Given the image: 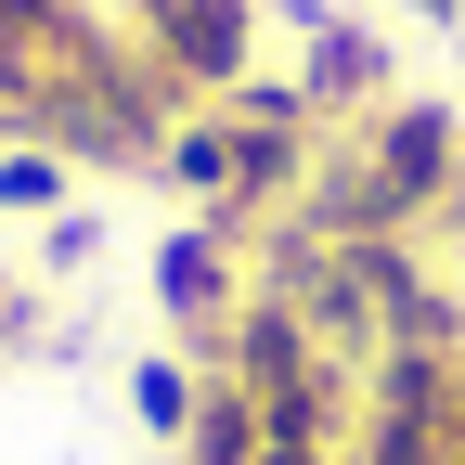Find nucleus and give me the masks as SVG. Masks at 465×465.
<instances>
[{"instance_id": "1", "label": "nucleus", "mask_w": 465, "mask_h": 465, "mask_svg": "<svg viewBox=\"0 0 465 465\" xmlns=\"http://www.w3.org/2000/svg\"><path fill=\"white\" fill-rule=\"evenodd\" d=\"M155 39L182 78H232L246 65V0H155Z\"/></svg>"}, {"instance_id": "2", "label": "nucleus", "mask_w": 465, "mask_h": 465, "mask_svg": "<svg viewBox=\"0 0 465 465\" xmlns=\"http://www.w3.org/2000/svg\"><path fill=\"white\" fill-rule=\"evenodd\" d=\"M182 440H194V465H259V440H272V427H259V401H246V388H207Z\"/></svg>"}, {"instance_id": "3", "label": "nucleus", "mask_w": 465, "mask_h": 465, "mask_svg": "<svg viewBox=\"0 0 465 465\" xmlns=\"http://www.w3.org/2000/svg\"><path fill=\"white\" fill-rule=\"evenodd\" d=\"M155 298L168 311H220V246H207V232H182V246L155 259Z\"/></svg>"}, {"instance_id": "4", "label": "nucleus", "mask_w": 465, "mask_h": 465, "mask_svg": "<svg viewBox=\"0 0 465 465\" xmlns=\"http://www.w3.org/2000/svg\"><path fill=\"white\" fill-rule=\"evenodd\" d=\"M130 401H143V427H168V440H182V427H194V401H207V388H194L182 362H143V375H130Z\"/></svg>"}, {"instance_id": "5", "label": "nucleus", "mask_w": 465, "mask_h": 465, "mask_svg": "<svg viewBox=\"0 0 465 465\" xmlns=\"http://www.w3.org/2000/svg\"><path fill=\"white\" fill-rule=\"evenodd\" d=\"M168 168H182V182H207V194H220V182H232V130H182V143H168Z\"/></svg>"}, {"instance_id": "6", "label": "nucleus", "mask_w": 465, "mask_h": 465, "mask_svg": "<svg viewBox=\"0 0 465 465\" xmlns=\"http://www.w3.org/2000/svg\"><path fill=\"white\" fill-rule=\"evenodd\" d=\"M0 194H14V207H52V155H14V168H0Z\"/></svg>"}, {"instance_id": "7", "label": "nucleus", "mask_w": 465, "mask_h": 465, "mask_svg": "<svg viewBox=\"0 0 465 465\" xmlns=\"http://www.w3.org/2000/svg\"><path fill=\"white\" fill-rule=\"evenodd\" d=\"M259 465H323V440H259Z\"/></svg>"}, {"instance_id": "8", "label": "nucleus", "mask_w": 465, "mask_h": 465, "mask_svg": "<svg viewBox=\"0 0 465 465\" xmlns=\"http://www.w3.org/2000/svg\"><path fill=\"white\" fill-rule=\"evenodd\" d=\"M14 26H52V0H0V39H14Z\"/></svg>"}]
</instances>
